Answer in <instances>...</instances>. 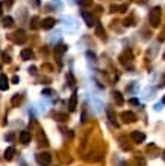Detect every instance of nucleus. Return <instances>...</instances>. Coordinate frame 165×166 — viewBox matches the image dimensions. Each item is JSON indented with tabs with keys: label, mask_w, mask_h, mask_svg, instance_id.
<instances>
[{
	"label": "nucleus",
	"mask_w": 165,
	"mask_h": 166,
	"mask_svg": "<svg viewBox=\"0 0 165 166\" xmlns=\"http://www.w3.org/2000/svg\"><path fill=\"white\" fill-rule=\"evenodd\" d=\"M161 15H162V12H161V8H153L152 9V12H150V24L152 26H159V23H161Z\"/></svg>",
	"instance_id": "nucleus-1"
},
{
	"label": "nucleus",
	"mask_w": 165,
	"mask_h": 166,
	"mask_svg": "<svg viewBox=\"0 0 165 166\" xmlns=\"http://www.w3.org/2000/svg\"><path fill=\"white\" fill-rule=\"evenodd\" d=\"M35 158H36V162H38L40 166H49L52 163V156L49 153H40V154H36Z\"/></svg>",
	"instance_id": "nucleus-2"
},
{
	"label": "nucleus",
	"mask_w": 165,
	"mask_h": 166,
	"mask_svg": "<svg viewBox=\"0 0 165 166\" xmlns=\"http://www.w3.org/2000/svg\"><path fill=\"white\" fill-rule=\"evenodd\" d=\"M130 138H132V140H133L135 143H141V142H144V140H146V134H144L142 131H132Z\"/></svg>",
	"instance_id": "nucleus-3"
},
{
	"label": "nucleus",
	"mask_w": 165,
	"mask_h": 166,
	"mask_svg": "<svg viewBox=\"0 0 165 166\" xmlns=\"http://www.w3.org/2000/svg\"><path fill=\"white\" fill-rule=\"evenodd\" d=\"M121 118L124 123H135L136 121V115L133 113V112H123Z\"/></svg>",
	"instance_id": "nucleus-4"
},
{
	"label": "nucleus",
	"mask_w": 165,
	"mask_h": 166,
	"mask_svg": "<svg viewBox=\"0 0 165 166\" xmlns=\"http://www.w3.org/2000/svg\"><path fill=\"white\" fill-rule=\"evenodd\" d=\"M14 156H15V148L14 147H9V148L5 149V153H3V157H5V160H12L14 158Z\"/></svg>",
	"instance_id": "nucleus-5"
},
{
	"label": "nucleus",
	"mask_w": 165,
	"mask_h": 166,
	"mask_svg": "<svg viewBox=\"0 0 165 166\" xmlns=\"http://www.w3.org/2000/svg\"><path fill=\"white\" fill-rule=\"evenodd\" d=\"M82 17H83L85 21H87L88 26H94V24H96V18L93 17L91 14H88V12H82Z\"/></svg>",
	"instance_id": "nucleus-6"
},
{
	"label": "nucleus",
	"mask_w": 165,
	"mask_h": 166,
	"mask_svg": "<svg viewBox=\"0 0 165 166\" xmlns=\"http://www.w3.org/2000/svg\"><path fill=\"white\" fill-rule=\"evenodd\" d=\"M20 142H21V143H29V142H30V133L26 130L21 131V133H20Z\"/></svg>",
	"instance_id": "nucleus-7"
},
{
	"label": "nucleus",
	"mask_w": 165,
	"mask_h": 166,
	"mask_svg": "<svg viewBox=\"0 0 165 166\" xmlns=\"http://www.w3.org/2000/svg\"><path fill=\"white\" fill-rule=\"evenodd\" d=\"M41 26H43V29L49 30V29H52V27L55 26V20H53V18H45V20H43Z\"/></svg>",
	"instance_id": "nucleus-8"
},
{
	"label": "nucleus",
	"mask_w": 165,
	"mask_h": 166,
	"mask_svg": "<svg viewBox=\"0 0 165 166\" xmlns=\"http://www.w3.org/2000/svg\"><path fill=\"white\" fill-rule=\"evenodd\" d=\"M8 89V77L5 74H0V91H6Z\"/></svg>",
	"instance_id": "nucleus-9"
},
{
	"label": "nucleus",
	"mask_w": 165,
	"mask_h": 166,
	"mask_svg": "<svg viewBox=\"0 0 165 166\" xmlns=\"http://www.w3.org/2000/svg\"><path fill=\"white\" fill-rule=\"evenodd\" d=\"M76 106H77V94L73 92V95L70 98V110H76Z\"/></svg>",
	"instance_id": "nucleus-10"
},
{
	"label": "nucleus",
	"mask_w": 165,
	"mask_h": 166,
	"mask_svg": "<svg viewBox=\"0 0 165 166\" xmlns=\"http://www.w3.org/2000/svg\"><path fill=\"white\" fill-rule=\"evenodd\" d=\"M34 58V53L32 50H29V48H24L23 52H21V59H24V61H29V59H32Z\"/></svg>",
	"instance_id": "nucleus-11"
},
{
	"label": "nucleus",
	"mask_w": 165,
	"mask_h": 166,
	"mask_svg": "<svg viewBox=\"0 0 165 166\" xmlns=\"http://www.w3.org/2000/svg\"><path fill=\"white\" fill-rule=\"evenodd\" d=\"M106 113H108V118H109V121H111L112 124H115V127H117L118 124H117V121H115V115H114V110L111 109V107H108V109H106Z\"/></svg>",
	"instance_id": "nucleus-12"
},
{
	"label": "nucleus",
	"mask_w": 165,
	"mask_h": 166,
	"mask_svg": "<svg viewBox=\"0 0 165 166\" xmlns=\"http://www.w3.org/2000/svg\"><path fill=\"white\" fill-rule=\"evenodd\" d=\"M67 52V45H58V47H55V54L56 56H61L62 53Z\"/></svg>",
	"instance_id": "nucleus-13"
},
{
	"label": "nucleus",
	"mask_w": 165,
	"mask_h": 166,
	"mask_svg": "<svg viewBox=\"0 0 165 166\" xmlns=\"http://www.w3.org/2000/svg\"><path fill=\"white\" fill-rule=\"evenodd\" d=\"M112 95H114V100H115V103H117L118 106H121L123 103H124V100H123V97H121V94H120V92H114Z\"/></svg>",
	"instance_id": "nucleus-14"
},
{
	"label": "nucleus",
	"mask_w": 165,
	"mask_h": 166,
	"mask_svg": "<svg viewBox=\"0 0 165 166\" xmlns=\"http://www.w3.org/2000/svg\"><path fill=\"white\" fill-rule=\"evenodd\" d=\"M55 119L56 121H59V123H62V121H67L68 119V116L65 113H55Z\"/></svg>",
	"instance_id": "nucleus-15"
},
{
	"label": "nucleus",
	"mask_w": 165,
	"mask_h": 166,
	"mask_svg": "<svg viewBox=\"0 0 165 166\" xmlns=\"http://www.w3.org/2000/svg\"><path fill=\"white\" fill-rule=\"evenodd\" d=\"M12 23H14V20H12L11 17H6V18H5V23H3V26H5V27H11V26H12Z\"/></svg>",
	"instance_id": "nucleus-16"
},
{
	"label": "nucleus",
	"mask_w": 165,
	"mask_h": 166,
	"mask_svg": "<svg viewBox=\"0 0 165 166\" xmlns=\"http://www.w3.org/2000/svg\"><path fill=\"white\" fill-rule=\"evenodd\" d=\"M20 101H21V95H18V94L14 97V98H12V104H14V106H17Z\"/></svg>",
	"instance_id": "nucleus-17"
},
{
	"label": "nucleus",
	"mask_w": 165,
	"mask_h": 166,
	"mask_svg": "<svg viewBox=\"0 0 165 166\" xmlns=\"http://www.w3.org/2000/svg\"><path fill=\"white\" fill-rule=\"evenodd\" d=\"M93 3V0H79V5L80 6H88V5H91Z\"/></svg>",
	"instance_id": "nucleus-18"
},
{
	"label": "nucleus",
	"mask_w": 165,
	"mask_h": 166,
	"mask_svg": "<svg viewBox=\"0 0 165 166\" xmlns=\"http://www.w3.org/2000/svg\"><path fill=\"white\" fill-rule=\"evenodd\" d=\"M97 33H98V36H104V30L102 24H97Z\"/></svg>",
	"instance_id": "nucleus-19"
},
{
	"label": "nucleus",
	"mask_w": 165,
	"mask_h": 166,
	"mask_svg": "<svg viewBox=\"0 0 165 166\" xmlns=\"http://www.w3.org/2000/svg\"><path fill=\"white\" fill-rule=\"evenodd\" d=\"M67 77H68V82H70V85H71V86H73V85H74V77H73V74H71V73H68V74H67Z\"/></svg>",
	"instance_id": "nucleus-20"
},
{
	"label": "nucleus",
	"mask_w": 165,
	"mask_h": 166,
	"mask_svg": "<svg viewBox=\"0 0 165 166\" xmlns=\"http://www.w3.org/2000/svg\"><path fill=\"white\" fill-rule=\"evenodd\" d=\"M129 103H130V104H139V101L136 100V98H132V100H129Z\"/></svg>",
	"instance_id": "nucleus-21"
},
{
	"label": "nucleus",
	"mask_w": 165,
	"mask_h": 166,
	"mask_svg": "<svg viewBox=\"0 0 165 166\" xmlns=\"http://www.w3.org/2000/svg\"><path fill=\"white\" fill-rule=\"evenodd\" d=\"M5 139H6V140H12V139H14V134H12V133H9L8 136H5Z\"/></svg>",
	"instance_id": "nucleus-22"
},
{
	"label": "nucleus",
	"mask_w": 165,
	"mask_h": 166,
	"mask_svg": "<svg viewBox=\"0 0 165 166\" xmlns=\"http://www.w3.org/2000/svg\"><path fill=\"white\" fill-rule=\"evenodd\" d=\"M3 61H5V62H9V61H11V59H9V56L6 54V53H3Z\"/></svg>",
	"instance_id": "nucleus-23"
},
{
	"label": "nucleus",
	"mask_w": 165,
	"mask_h": 166,
	"mask_svg": "<svg viewBox=\"0 0 165 166\" xmlns=\"http://www.w3.org/2000/svg\"><path fill=\"white\" fill-rule=\"evenodd\" d=\"M12 82H14V83H18V77H17V76H14V77H12Z\"/></svg>",
	"instance_id": "nucleus-24"
},
{
	"label": "nucleus",
	"mask_w": 165,
	"mask_h": 166,
	"mask_svg": "<svg viewBox=\"0 0 165 166\" xmlns=\"http://www.w3.org/2000/svg\"><path fill=\"white\" fill-rule=\"evenodd\" d=\"M162 104H165V97H164V98H162Z\"/></svg>",
	"instance_id": "nucleus-25"
},
{
	"label": "nucleus",
	"mask_w": 165,
	"mask_h": 166,
	"mask_svg": "<svg viewBox=\"0 0 165 166\" xmlns=\"http://www.w3.org/2000/svg\"><path fill=\"white\" fill-rule=\"evenodd\" d=\"M12 2H14V0H8V3H9V5H11V3H12Z\"/></svg>",
	"instance_id": "nucleus-26"
},
{
	"label": "nucleus",
	"mask_w": 165,
	"mask_h": 166,
	"mask_svg": "<svg viewBox=\"0 0 165 166\" xmlns=\"http://www.w3.org/2000/svg\"><path fill=\"white\" fill-rule=\"evenodd\" d=\"M0 15H2V5H0Z\"/></svg>",
	"instance_id": "nucleus-27"
},
{
	"label": "nucleus",
	"mask_w": 165,
	"mask_h": 166,
	"mask_svg": "<svg viewBox=\"0 0 165 166\" xmlns=\"http://www.w3.org/2000/svg\"><path fill=\"white\" fill-rule=\"evenodd\" d=\"M164 59H165V53H164Z\"/></svg>",
	"instance_id": "nucleus-28"
},
{
	"label": "nucleus",
	"mask_w": 165,
	"mask_h": 166,
	"mask_svg": "<svg viewBox=\"0 0 165 166\" xmlns=\"http://www.w3.org/2000/svg\"><path fill=\"white\" fill-rule=\"evenodd\" d=\"M23 166H24V165H23Z\"/></svg>",
	"instance_id": "nucleus-29"
}]
</instances>
